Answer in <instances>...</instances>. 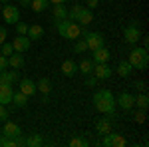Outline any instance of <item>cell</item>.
Here are the masks:
<instances>
[{"label": "cell", "mask_w": 149, "mask_h": 147, "mask_svg": "<svg viewBox=\"0 0 149 147\" xmlns=\"http://www.w3.org/2000/svg\"><path fill=\"white\" fill-rule=\"evenodd\" d=\"M93 107L103 115H111L115 117V98L109 90H97L92 98Z\"/></svg>", "instance_id": "1"}, {"label": "cell", "mask_w": 149, "mask_h": 147, "mask_svg": "<svg viewBox=\"0 0 149 147\" xmlns=\"http://www.w3.org/2000/svg\"><path fill=\"white\" fill-rule=\"evenodd\" d=\"M56 28H58V34L62 38H68V40H78L81 36V26L74 20H58L56 22Z\"/></svg>", "instance_id": "2"}, {"label": "cell", "mask_w": 149, "mask_h": 147, "mask_svg": "<svg viewBox=\"0 0 149 147\" xmlns=\"http://www.w3.org/2000/svg\"><path fill=\"white\" fill-rule=\"evenodd\" d=\"M133 70H145L149 64V54L145 48H131V52H129V60H127Z\"/></svg>", "instance_id": "3"}, {"label": "cell", "mask_w": 149, "mask_h": 147, "mask_svg": "<svg viewBox=\"0 0 149 147\" xmlns=\"http://www.w3.org/2000/svg\"><path fill=\"white\" fill-rule=\"evenodd\" d=\"M84 42L88 46V50H95V48L105 46V38H103L100 32H88V34L84 36Z\"/></svg>", "instance_id": "4"}, {"label": "cell", "mask_w": 149, "mask_h": 147, "mask_svg": "<svg viewBox=\"0 0 149 147\" xmlns=\"http://www.w3.org/2000/svg\"><path fill=\"white\" fill-rule=\"evenodd\" d=\"M30 44H32V40L26 34H18L12 40V48H14V52H18V54H26V52L30 50Z\"/></svg>", "instance_id": "5"}, {"label": "cell", "mask_w": 149, "mask_h": 147, "mask_svg": "<svg viewBox=\"0 0 149 147\" xmlns=\"http://www.w3.org/2000/svg\"><path fill=\"white\" fill-rule=\"evenodd\" d=\"M127 141H125V137L123 135H119V133H105L103 135V139H102V145H105V147H123Z\"/></svg>", "instance_id": "6"}, {"label": "cell", "mask_w": 149, "mask_h": 147, "mask_svg": "<svg viewBox=\"0 0 149 147\" xmlns=\"http://www.w3.org/2000/svg\"><path fill=\"white\" fill-rule=\"evenodd\" d=\"M2 18H4V22L8 24H16L20 20V10L16 8V6H12V4H6V6H2Z\"/></svg>", "instance_id": "7"}, {"label": "cell", "mask_w": 149, "mask_h": 147, "mask_svg": "<svg viewBox=\"0 0 149 147\" xmlns=\"http://www.w3.org/2000/svg\"><path fill=\"white\" fill-rule=\"evenodd\" d=\"M123 38H125V42H127V44H137V42H139V38H141V32H139L137 22L129 24L125 30H123Z\"/></svg>", "instance_id": "8"}, {"label": "cell", "mask_w": 149, "mask_h": 147, "mask_svg": "<svg viewBox=\"0 0 149 147\" xmlns=\"http://www.w3.org/2000/svg\"><path fill=\"white\" fill-rule=\"evenodd\" d=\"M133 102H135V95H133V93H129V91H121V93L117 95V100H115V105H119L121 109L129 111V109L133 107Z\"/></svg>", "instance_id": "9"}, {"label": "cell", "mask_w": 149, "mask_h": 147, "mask_svg": "<svg viewBox=\"0 0 149 147\" xmlns=\"http://www.w3.org/2000/svg\"><path fill=\"white\" fill-rule=\"evenodd\" d=\"M92 74H93L97 79H109L111 76H113V70L109 68L107 64H93Z\"/></svg>", "instance_id": "10"}, {"label": "cell", "mask_w": 149, "mask_h": 147, "mask_svg": "<svg viewBox=\"0 0 149 147\" xmlns=\"http://www.w3.org/2000/svg\"><path fill=\"white\" fill-rule=\"evenodd\" d=\"M92 60L93 64H107V60L111 58V54H109V50L105 48V46H102V48H95V50H92Z\"/></svg>", "instance_id": "11"}, {"label": "cell", "mask_w": 149, "mask_h": 147, "mask_svg": "<svg viewBox=\"0 0 149 147\" xmlns=\"http://www.w3.org/2000/svg\"><path fill=\"white\" fill-rule=\"evenodd\" d=\"M20 82V76H18V70H0V84H16Z\"/></svg>", "instance_id": "12"}, {"label": "cell", "mask_w": 149, "mask_h": 147, "mask_svg": "<svg viewBox=\"0 0 149 147\" xmlns=\"http://www.w3.org/2000/svg\"><path fill=\"white\" fill-rule=\"evenodd\" d=\"M20 133H22V129H20V125H18V123H14V121H6V123H4V129H2V135H4V137L16 139Z\"/></svg>", "instance_id": "13"}, {"label": "cell", "mask_w": 149, "mask_h": 147, "mask_svg": "<svg viewBox=\"0 0 149 147\" xmlns=\"http://www.w3.org/2000/svg\"><path fill=\"white\" fill-rule=\"evenodd\" d=\"M12 95L14 91L10 84H0V105H8L12 102Z\"/></svg>", "instance_id": "14"}, {"label": "cell", "mask_w": 149, "mask_h": 147, "mask_svg": "<svg viewBox=\"0 0 149 147\" xmlns=\"http://www.w3.org/2000/svg\"><path fill=\"white\" fill-rule=\"evenodd\" d=\"M20 91H22L24 95H34L36 91V82H32V79H28V78H24V79H20Z\"/></svg>", "instance_id": "15"}, {"label": "cell", "mask_w": 149, "mask_h": 147, "mask_svg": "<svg viewBox=\"0 0 149 147\" xmlns=\"http://www.w3.org/2000/svg\"><path fill=\"white\" fill-rule=\"evenodd\" d=\"M76 22L80 24V26H90V24L93 22V12L90 10V8H86L84 6V10L80 12V16H78V20Z\"/></svg>", "instance_id": "16"}, {"label": "cell", "mask_w": 149, "mask_h": 147, "mask_svg": "<svg viewBox=\"0 0 149 147\" xmlns=\"http://www.w3.org/2000/svg\"><path fill=\"white\" fill-rule=\"evenodd\" d=\"M8 68H14V70H22L24 68V54H10L8 56Z\"/></svg>", "instance_id": "17"}, {"label": "cell", "mask_w": 149, "mask_h": 147, "mask_svg": "<svg viewBox=\"0 0 149 147\" xmlns=\"http://www.w3.org/2000/svg\"><path fill=\"white\" fill-rule=\"evenodd\" d=\"M76 72H78V64H76L74 60H64V62H62V74H64V76L72 78Z\"/></svg>", "instance_id": "18"}, {"label": "cell", "mask_w": 149, "mask_h": 147, "mask_svg": "<svg viewBox=\"0 0 149 147\" xmlns=\"http://www.w3.org/2000/svg\"><path fill=\"white\" fill-rule=\"evenodd\" d=\"M28 38L30 40H42V36H44V28L40 26V24H32V26H28Z\"/></svg>", "instance_id": "19"}, {"label": "cell", "mask_w": 149, "mask_h": 147, "mask_svg": "<svg viewBox=\"0 0 149 147\" xmlns=\"http://www.w3.org/2000/svg\"><path fill=\"white\" fill-rule=\"evenodd\" d=\"M95 129H97V133H100V135H105V133H109V131H111V119H107V117H102V119L95 123Z\"/></svg>", "instance_id": "20"}, {"label": "cell", "mask_w": 149, "mask_h": 147, "mask_svg": "<svg viewBox=\"0 0 149 147\" xmlns=\"http://www.w3.org/2000/svg\"><path fill=\"white\" fill-rule=\"evenodd\" d=\"M52 6H54L52 12H54V18L56 20H66L68 18V8L64 4H52Z\"/></svg>", "instance_id": "21"}, {"label": "cell", "mask_w": 149, "mask_h": 147, "mask_svg": "<svg viewBox=\"0 0 149 147\" xmlns=\"http://www.w3.org/2000/svg\"><path fill=\"white\" fill-rule=\"evenodd\" d=\"M115 72H117L121 78H127V76L133 72V66H131L129 62H119V64H117V68H115Z\"/></svg>", "instance_id": "22"}, {"label": "cell", "mask_w": 149, "mask_h": 147, "mask_svg": "<svg viewBox=\"0 0 149 147\" xmlns=\"http://www.w3.org/2000/svg\"><path fill=\"white\" fill-rule=\"evenodd\" d=\"M93 70V60H81L80 64H78V72H81V74H86V76H90Z\"/></svg>", "instance_id": "23"}, {"label": "cell", "mask_w": 149, "mask_h": 147, "mask_svg": "<svg viewBox=\"0 0 149 147\" xmlns=\"http://www.w3.org/2000/svg\"><path fill=\"white\" fill-rule=\"evenodd\" d=\"M12 102L16 107H26L28 105V95H24L22 91H16L14 95H12Z\"/></svg>", "instance_id": "24"}, {"label": "cell", "mask_w": 149, "mask_h": 147, "mask_svg": "<svg viewBox=\"0 0 149 147\" xmlns=\"http://www.w3.org/2000/svg\"><path fill=\"white\" fill-rule=\"evenodd\" d=\"M36 90H40L44 95H48V93L52 91V82H50L48 78H42L38 84H36Z\"/></svg>", "instance_id": "25"}, {"label": "cell", "mask_w": 149, "mask_h": 147, "mask_svg": "<svg viewBox=\"0 0 149 147\" xmlns=\"http://www.w3.org/2000/svg\"><path fill=\"white\" fill-rule=\"evenodd\" d=\"M44 143V137L40 135V133H32L30 137H26V145L28 147H38Z\"/></svg>", "instance_id": "26"}, {"label": "cell", "mask_w": 149, "mask_h": 147, "mask_svg": "<svg viewBox=\"0 0 149 147\" xmlns=\"http://www.w3.org/2000/svg\"><path fill=\"white\" fill-rule=\"evenodd\" d=\"M30 6H32V10H34V12H44V10H48L50 2H48V0H32Z\"/></svg>", "instance_id": "27"}, {"label": "cell", "mask_w": 149, "mask_h": 147, "mask_svg": "<svg viewBox=\"0 0 149 147\" xmlns=\"http://www.w3.org/2000/svg\"><path fill=\"white\" fill-rule=\"evenodd\" d=\"M133 105H137L139 109H147V105H149L147 93H145V91H143V93H139L137 98H135V102H133Z\"/></svg>", "instance_id": "28"}, {"label": "cell", "mask_w": 149, "mask_h": 147, "mask_svg": "<svg viewBox=\"0 0 149 147\" xmlns=\"http://www.w3.org/2000/svg\"><path fill=\"white\" fill-rule=\"evenodd\" d=\"M81 10H84V6H81V4H74V8H72V10H68V20H74V22H76Z\"/></svg>", "instance_id": "29"}, {"label": "cell", "mask_w": 149, "mask_h": 147, "mask_svg": "<svg viewBox=\"0 0 149 147\" xmlns=\"http://www.w3.org/2000/svg\"><path fill=\"white\" fill-rule=\"evenodd\" d=\"M0 54L2 56H10V54H14V48H12V44L10 42H4V44H0Z\"/></svg>", "instance_id": "30"}, {"label": "cell", "mask_w": 149, "mask_h": 147, "mask_svg": "<svg viewBox=\"0 0 149 147\" xmlns=\"http://www.w3.org/2000/svg\"><path fill=\"white\" fill-rule=\"evenodd\" d=\"M86 50H88L86 42H84V40H76V44H74V52H76V54H84Z\"/></svg>", "instance_id": "31"}, {"label": "cell", "mask_w": 149, "mask_h": 147, "mask_svg": "<svg viewBox=\"0 0 149 147\" xmlns=\"http://www.w3.org/2000/svg\"><path fill=\"white\" fill-rule=\"evenodd\" d=\"M70 145H72V147H88L90 143H88L84 137H74V139L70 141Z\"/></svg>", "instance_id": "32"}, {"label": "cell", "mask_w": 149, "mask_h": 147, "mask_svg": "<svg viewBox=\"0 0 149 147\" xmlns=\"http://www.w3.org/2000/svg\"><path fill=\"white\" fill-rule=\"evenodd\" d=\"M133 121L135 123H145V109H139L133 113Z\"/></svg>", "instance_id": "33"}, {"label": "cell", "mask_w": 149, "mask_h": 147, "mask_svg": "<svg viewBox=\"0 0 149 147\" xmlns=\"http://www.w3.org/2000/svg\"><path fill=\"white\" fill-rule=\"evenodd\" d=\"M16 32H18V34H26V32H28V24L26 22H16Z\"/></svg>", "instance_id": "34"}, {"label": "cell", "mask_w": 149, "mask_h": 147, "mask_svg": "<svg viewBox=\"0 0 149 147\" xmlns=\"http://www.w3.org/2000/svg\"><path fill=\"white\" fill-rule=\"evenodd\" d=\"M8 119V109L6 105H0V121H6Z\"/></svg>", "instance_id": "35"}, {"label": "cell", "mask_w": 149, "mask_h": 147, "mask_svg": "<svg viewBox=\"0 0 149 147\" xmlns=\"http://www.w3.org/2000/svg\"><path fill=\"white\" fill-rule=\"evenodd\" d=\"M133 86H135V90H141V91H145V90H147V84H145L143 79H139V82H135Z\"/></svg>", "instance_id": "36"}, {"label": "cell", "mask_w": 149, "mask_h": 147, "mask_svg": "<svg viewBox=\"0 0 149 147\" xmlns=\"http://www.w3.org/2000/svg\"><path fill=\"white\" fill-rule=\"evenodd\" d=\"M86 86H90V88L97 86V78H95V76H90V78L86 79Z\"/></svg>", "instance_id": "37"}, {"label": "cell", "mask_w": 149, "mask_h": 147, "mask_svg": "<svg viewBox=\"0 0 149 147\" xmlns=\"http://www.w3.org/2000/svg\"><path fill=\"white\" fill-rule=\"evenodd\" d=\"M6 68H8V58L0 54V70H6Z\"/></svg>", "instance_id": "38"}, {"label": "cell", "mask_w": 149, "mask_h": 147, "mask_svg": "<svg viewBox=\"0 0 149 147\" xmlns=\"http://www.w3.org/2000/svg\"><path fill=\"white\" fill-rule=\"evenodd\" d=\"M4 42H6V28L0 26V44H4Z\"/></svg>", "instance_id": "39"}, {"label": "cell", "mask_w": 149, "mask_h": 147, "mask_svg": "<svg viewBox=\"0 0 149 147\" xmlns=\"http://www.w3.org/2000/svg\"><path fill=\"white\" fill-rule=\"evenodd\" d=\"M88 6H90V10H93L97 6V0H88Z\"/></svg>", "instance_id": "40"}, {"label": "cell", "mask_w": 149, "mask_h": 147, "mask_svg": "<svg viewBox=\"0 0 149 147\" xmlns=\"http://www.w3.org/2000/svg\"><path fill=\"white\" fill-rule=\"evenodd\" d=\"M139 40H141V44H143L141 48H145V50H147V46H149V40H147V38H139Z\"/></svg>", "instance_id": "41"}, {"label": "cell", "mask_w": 149, "mask_h": 147, "mask_svg": "<svg viewBox=\"0 0 149 147\" xmlns=\"http://www.w3.org/2000/svg\"><path fill=\"white\" fill-rule=\"evenodd\" d=\"M48 2H50V4H64L66 0H48Z\"/></svg>", "instance_id": "42"}, {"label": "cell", "mask_w": 149, "mask_h": 147, "mask_svg": "<svg viewBox=\"0 0 149 147\" xmlns=\"http://www.w3.org/2000/svg\"><path fill=\"white\" fill-rule=\"evenodd\" d=\"M32 0H20V6H30Z\"/></svg>", "instance_id": "43"}, {"label": "cell", "mask_w": 149, "mask_h": 147, "mask_svg": "<svg viewBox=\"0 0 149 147\" xmlns=\"http://www.w3.org/2000/svg\"><path fill=\"white\" fill-rule=\"evenodd\" d=\"M0 2H2V4H10V0H0Z\"/></svg>", "instance_id": "44"}, {"label": "cell", "mask_w": 149, "mask_h": 147, "mask_svg": "<svg viewBox=\"0 0 149 147\" xmlns=\"http://www.w3.org/2000/svg\"><path fill=\"white\" fill-rule=\"evenodd\" d=\"M2 6H4V4H2V2H0V10H2Z\"/></svg>", "instance_id": "45"}]
</instances>
